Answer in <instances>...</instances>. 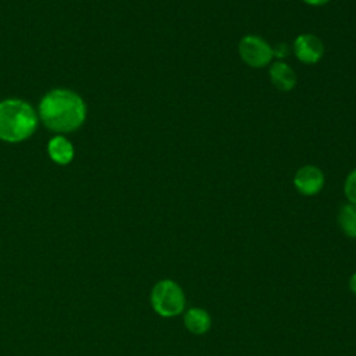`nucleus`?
Here are the masks:
<instances>
[{
    "mask_svg": "<svg viewBox=\"0 0 356 356\" xmlns=\"http://www.w3.org/2000/svg\"><path fill=\"white\" fill-rule=\"evenodd\" d=\"M349 289L356 295V271L349 278Z\"/></svg>",
    "mask_w": 356,
    "mask_h": 356,
    "instance_id": "ddd939ff",
    "label": "nucleus"
},
{
    "mask_svg": "<svg viewBox=\"0 0 356 356\" xmlns=\"http://www.w3.org/2000/svg\"><path fill=\"white\" fill-rule=\"evenodd\" d=\"M38 111L31 103L17 97L0 100V140L21 143L31 138L38 127Z\"/></svg>",
    "mask_w": 356,
    "mask_h": 356,
    "instance_id": "f03ea898",
    "label": "nucleus"
},
{
    "mask_svg": "<svg viewBox=\"0 0 356 356\" xmlns=\"http://www.w3.org/2000/svg\"><path fill=\"white\" fill-rule=\"evenodd\" d=\"M293 53L303 64H316L324 54V43L313 33H300L293 42Z\"/></svg>",
    "mask_w": 356,
    "mask_h": 356,
    "instance_id": "39448f33",
    "label": "nucleus"
},
{
    "mask_svg": "<svg viewBox=\"0 0 356 356\" xmlns=\"http://www.w3.org/2000/svg\"><path fill=\"white\" fill-rule=\"evenodd\" d=\"M289 54V47L286 43H277L275 46H273V57L277 58H284Z\"/></svg>",
    "mask_w": 356,
    "mask_h": 356,
    "instance_id": "f8f14e48",
    "label": "nucleus"
},
{
    "mask_svg": "<svg viewBox=\"0 0 356 356\" xmlns=\"http://www.w3.org/2000/svg\"><path fill=\"white\" fill-rule=\"evenodd\" d=\"M47 154L53 163L58 165H67L74 160L75 149L67 136L54 135L47 142Z\"/></svg>",
    "mask_w": 356,
    "mask_h": 356,
    "instance_id": "0eeeda50",
    "label": "nucleus"
},
{
    "mask_svg": "<svg viewBox=\"0 0 356 356\" xmlns=\"http://www.w3.org/2000/svg\"><path fill=\"white\" fill-rule=\"evenodd\" d=\"M238 51L242 61L253 68L266 67L273 58V47L257 35L243 36L238 44Z\"/></svg>",
    "mask_w": 356,
    "mask_h": 356,
    "instance_id": "20e7f679",
    "label": "nucleus"
},
{
    "mask_svg": "<svg viewBox=\"0 0 356 356\" xmlns=\"http://www.w3.org/2000/svg\"><path fill=\"white\" fill-rule=\"evenodd\" d=\"M306 4H309V6H316V7H318V6H324V4H327L330 0H303Z\"/></svg>",
    "mask_w": 356,
    "mask_h": 356,
    "instance_id": "4468645a",
    "label": "nucleus"
},
{
    "mask_svg": "<svg viewBox=\"0 0 356 356\" xmlns=\"http://www.w3.org/2000/svg\"><path fill=\"white\" fill-rule=\"evenodd\" d=\"M270 81L271 83L282 92H289L295 88L296 85V75L295 71L292 70V67L289 64H286L285 61H275L271 64L270 71Z\"/></svg>",
    "mask_w": 356,
    "mask_h": 356,
    "instance_id": "6e6552de",
    "label": "nucleus"
},
{
    "mask_svg": "<svg viewBox=\"0 0 356 356\" xmlns=\"http://www.w3.org/2000/svg\"><path fill=\"white\" fill-rule=\"evenodd\" d=\"M184 325L189 332L203 335L211 327V316L203 307H191L184 313Z\"/></svg>",
    "mask_w": 356,
    "mask_h": 356,
    "instance_id": "1a4fd4ad",
    "label": "nucleus"
},
{
    "mask_svg": "<svg viewBox=\"0 0 356 356\" xmlns=\"http://www.w3.org/2000/svg\"><path fill=\"white\" fill-rule=\"evenodd\" d=\"M150 305L159 316L170 318L185 312L186 298L178 282L164 278L153 285L150 291Z\"/></svg>",
    "mask_w": 356,
    "mask_h": 356,
    "instance_id": "7ed1b4c3",
    "label": "nucleus"
},
{
    "mask_svg": "<svg viewBox=\"0 0 356 356\" xmlns=\"http://www.w3.org/2000/svg\"><path fill=\"white\" fill-rule=\"evenodd\" d=\"M338 224L346 236L356 239V204L346 203L341 207Z\"/></svg>",
    "mask_w": 356,
    "mask_h": 356,
    "instance_id": "9d476101",
    "label": "nucleus"
},
{
    "mask_svg": "<svg viewBox=\"0 0 356 356\" xmlns=\"http://www.w3.org/2000/svg\"><path fill=\"white\" fill-rule=\"evenodd\" d=\"M343 192L349 203L356 204V168L348 174L343 184Z\"/></svg>",
    "mask_w": 356,
    "mask_h": 356,
    "instance_id": "9b49d317",
    "label": "nucleus"
},
{
    "mask_svg": "<svg viewBox=\"0 0 356 356\" xmlns=\"http://www.w3.org/2000/svg\"><path fill=\"white\" fill-rule=\"evenodd\" d=\"M324 174L316 165L300 167L293 177V185L296 191L305 196L317 195L324 186Z\"/></svg>",
    "mask_w": 356,
    "mask_h": 356,
    "instance_id": "423d86ee",
    "label": "nucleus"
},
{
    "mask_svg": "<svg viewBox=\"0 0 356 356\" xmlns=\"http://www.w3.org/2000/svg\"><path fill=\"white\" fill-rule=\"evenodd\" d=\"M39 121L56 135H65L79 129L88 114L86 103L79 93L67 88L49 90L38 106Z\"/></svg>",
    "mask_w": 356,
    "mask_h": 356,
    "instance_id": "f257e3e1",
    "label": "nucleus"
}]
</instances>
